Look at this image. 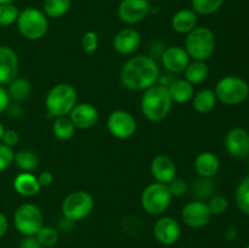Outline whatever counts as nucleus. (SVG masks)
I'll return each instance as SVG.
<instances>
[{"label": "nucleus", "instance_id": "20e7f679", "mask_svg": "<svg viewBox=\"0 0 249 248\" xmlns=\"http://www.w3.org/2000/svg\"><path fill=\"white\" fill-rule=\"evenodd\" d=\"M216 48V39L207 27H196L185 38V50L191 60L207 61L213 56Z\"/></svg>", "mask_w": 249, "mask_h": 248}, {"label": "nucleus", "instance_id": "7c9ffc66", "mask_svg": "<svg viewBox=\"0 0 249 248\" xmlns=\"http://www.w3.org/2000/svg\"><path fill=\"white\" fill-rule=\"evenodd\" d=\"M224 0H191L192 10L199 15L215 14L223 6Z\"/></svg>", "mask_w": 249, "mask_h": 248}, {"label": "nucleus", "instance_id": "c756f323", "mask_svg": "<svg viewBox=\"0 0 249 248\" xmlns=\"http://www.w3.org/2000/svg\"><path fill=\"white\" fill-rule=\"evenodd\" d=\"M235 198L240 211L246 215H249V175L238 184Z\"/></svg>", "mask_w": 249, "mask_h": 248}, {"label": "nucleus", "instance_id": "dca6fc26", "mask_svg": "<svg viewBox=\"0 0 249 248\" xmlns=\"http://www.w3.org/2000/svg\"><path fill=\"white\" fill-rule=\"evenodd\" d=\"M141 34L134 28H124L113 38V49L122 56L134 55L141 45Z\"/></svg>", "mask_w": 249, "mask_h": 248}, {"label": "nucleus", "instance_id": "9b49d317", "mask_svg": "<svg viewBox=\"0 0 249 248\" xmlns=\"http://www.w3.org/2000/svg\"><path fill=\"white\" fill-rule=\"evenodd\" d=\"M212 213L208 204L201 199L191 201L184 206L181 211L182 221L192 229H201L208 225L212 220Z\"/></svg>", "mask_w": 249, "mask_h": 248}, {"label": "nucleus", "instance_id": "4be33fe9", "mask_svg": "<svg viewBox=\"0 0 249 248\" xmlns=\"http://www.w3.org/2000/svg\"><path fill=\"white\" fill-rule=\"evenodd\" d=\"M170 95L173 104H186L191 101L195 95V88L186 79L173 80L169 85H165Z\"/></svg>", "mask_w": 249, "mask_h": 248}, {"label": "nucleus", "instance_id": "9d476101", "mask_svg": "<svg viewBox=\"0 0 249 248\" xmlns=\"http://www.w3.org/2000/svg\"><path fill=\"white\" fill-rule=\"evenodd\" d=\"M107 129L109 134L119 140H126L134 136L138 129L136 119L130 112L116 109L111 112L107 118Z\"/></svg>", "mask_w": 249, "mask_h": 248}, {"label": "nucleus", "instance_id": "cd10ccee", "mask_svg": "<svg viewBox=\"0 0 249 248\" xmlns=\"http://www.w3.org/2000/svg\"><path fill=\"white\" fill-rule=\"evenodd\" d=\"M15 164L21 169L22 172L32 173L38 168L39 157L36 153L32 150H21L15 153Z\"/></svg>", "mask_w": 249, "mask_h": 248}, {"label": "nucleus", "instance_id": "b1692460", "mask_svg": "<svg viewBox=\"0 0 249 248\" xmlns=\"http://www.w3.org/2000/svg\"><path fill=\"white\" fill-rule=\"evenodd\" d=\"M192 106L194 109L199 114H207L214 109L216 106V95L212 89H202L192 97Z\"/></svg>", "mask_w": 249, "mask_h": 248}, {"label": "nucleus", "instance_id": "a211bd4d", "mask_svg": "<svg viewBox=\"0 0 249 248\" xmlns=\"http://www.w3.org/2000/svg\"><path fill=\"white\" fill-rule=\"evenodd\" d=\"M225 148L232 157H247L249 155V131L243 128L231 129L225 136Z\"/></svg>", "mask_w": 249, "mask_h": 248}, {"label": "nucleus", "instance_id": "0eeeda50", "mask_svg": "<svg viewBox=\"0 0 249 248\" xmlns=\"http://www.w3.org/2000/svg\"><path fill=\"white\" fill-rule=\"evenodd\" d=\"M173 196L169 187L160 182H152L143 189L141 194V206L151 215H160L169 208Z\"/></svg>", "mask_w": 249, "mask_h": 248}, {"label": "nucleus", "instance_id": "473e14b6", "mask_svg": "<svg viewBox=\"0 0 249 248\" xmlns=\"http://www.w3.org/2000/svg\"><path fill=\"white\" fill-rule=\"evenodd\" d=\"M19 10L14 4L0 5V26L9 27L16 23L18 18Z\"/></svg>", "mask_w": 249, "mask_h": 248}, {"label": "nucleus", "instance_id": "4c0bfd02", "mask_svg": "<svg viewBox=\"0 0 249 248\" xmlns=\"http://www.w3.org/2000/svg\"><path fill=\"white\" fill-rule=\"evenodd\" d=\"M18 141H19V135L16 130H14V129H5L0 142H2L4 145L9 146V147L12 148L18 143Z\"/></svg>", "mask_w": 249, "mask_h": 248}, {"label": "nucleus", "instance_id": "aec40b11", "mask_svg": "<svg viewBox=\"0 0 249 248\" xmlns=\"http://www.w3.org/2000/svg\"><path fill=\"white\" fill-rule=\"evenodd\" d=\"M195 170L203 179H211L215 177L220 170V159L215 153L211 151H203L195 158Z\"/></svg>", "mask_w": 249, "mask_h": 248}, {"label": "nucleus", "instance_id": "6ab92c4d", "mask_svg": "<svg viewBox=\"0 0 249 248\" xmlns=\"http://www.w3.org/2000/svg\"><path fill=\"white\" fill-rule=\"evenodd\" d=\"M150 172L156 181L168 185L177 177V165L168 156L158 155L151 160Z\"/></svg>", "mask_w": 249, "mask_h": 248}, {"label": "nucleus", "instance_id": "f3484780", "mask_svg": "<svg viewBox=\"0 0 249 248\" xmlns=\"http://www.w3.org/2000/svg\"><path fill=\"white\" fill-rule=\"evenodd\" d=\"M190 62H191V58L182 46L173 45L163 51L162 65L168 72L174 73V74L182 73Z\"/></svg>", "mask_w": 249, "mask_h": 248}, {"label": "nucleus", "instance_id": "423d86ee", "mask_svg": "<svg viewBox=\"0 0 249 248\" xmlns=\"http://www.w3.org/2000/svg\"><path fill=\"white\" fill-rule=\"evenodd\" d=\"M16 23L21 35L28 40L44 38L49 29L48 16L36 7H27L19 11Z\"/></svg>", "mask_w": 249, "mask_h": 248}, {"label": "nucleus", "instance_id": "5701e85b", "mask_svg": "<svg viewBox=\"0 0 249 248\" xmlns=\"http://www.w3.org/2000/svg\"><path fill=\"white\" fill-rule=\"evenodd\" d=\"M172 27L177 33L187 34L197 27V14L192 9H181L172 17Z\"/></svg>", "mask_w": 249, "mask_h": 248}, {"label": "nucleus", "instance_id": "ea45409f", "mask_svg": "<svg viewBox=\"0 0 249 248\" xmlns=\"http://www.w3.org/2000/svg\"><path fill=\"white\" fill-rule=\"evenodd\" d=\"M36 179H38L40 187L43 189V187L50 186L53 182V179H55V177H53V174L51 172H41L40 174L36 177Z\"/></svg>", "mask_w": 249, "mask_h": 248}, {"label": "nucleus", "instance_id": "a878e982", "mask_svg": "<svg viewBox=\"0 0 249 248\" xmlns=\"http://www.w3.org/2000/svg\"><path fill=\"white\" fill-rule=\"evenodd\" d=\"M7 85H9L7 92H9L10 100L21 102L28 99L29 95H31L32 85L29 80H27L26 78L17 77Z\"/></svg>", "mask_w": 249, "mask_h": 248}, {"label": "nucleus", "instance_id": "c03bdc74", "mask_svg": "<svg viewBox=\"0 0 249 248\" xmlns=\"http://www.w3.org/2000/svg\"><path fill=\"white\" fill-rule=\"evenodd\" d=\"M4 131H5L4 125H2L1 122H0V141H1V138H2V134H4Z\"/></svg>", "mask_w": 249, "mask_h": 248}, {"label": "nucleus", "instance_id": "2f4dec72", "mask_svg": "<svg viewBox=\"0 0 249 248\" xmlns=\"http://www.w3.org/2000/svg\"><path fill=\"white\" fill-rule=\"evenodd\" d=\"M36 237V240L39 241V243L41 245V247L45 248L53 247V246H56V243L58 242V232L56 231L55 228L49 225H44L43 228L38 231Z\"/></svg>", "mask_w": 249, "mask_h": 248}, {"label": "nucleus", "instance_id": "79ce46f5", "mask_svg": "<svg viewBox=\"0 0 249 248\" xmlns=\"http://www.w3.org/2000/svg\"><path fill=\"white\" fill-rule=\"evenodd\" d=\"M7 229H9V220H7L6 215L0 212V238L7 232Z\"/></svg>", "mask_w": 249, "mask_h": 248}, {"label": "nucleus", "instance_id": "37998d69", "mask_svg": "<svg viewBox=\"0 0 249 248\" xmlns=\"http://www.w3.org/2000/svg\"><path fill=\"white\" fill-rule=\"evenodd\" d=\"M225 236H226V238H228V240H230V241L233 240V238L237 236V229H236L235 226H230V228L226 230Z\"/></svg>", "mask_w": 249, "mask_h": 248}, {"label": "nucleus", "instance_id": "bb28decb", "mask_svg": "<svg viewBox=\"0 0 249 248\" xmlns=\"http://www.w3.org/2000/svg\"><path fill=\"white\" fill-rule=\"evenodd\" d=\"M75 126L70 117H57L53 123V134L56 139L61 141H67L72 139L75 134Z\"/></svg>", "mask_w": 249, "mask_h": 248}, {"label": "nucleus", "instance_id": "6e6552de", "mask_svg": "<svg viewBox=\"0 0 249 248\" xmlns=\"http://www.w3.org/2000/svg\"><path fill=\"white\" fill-rule=\"evenodd\" d=\"M95 207L94 197L84 190H78L68 194L63 198L61 211L68 220L79 221L90 215Z\"/></svg>", "mask_w": 249, "mask_h": 248}, {"label": "nucleus", "instance_id": "e433bc0d", "mask_svg": "<svg viewBox=\"0 0 249 248\" xmlns=\"http://www.w3.org/2000/svg\"><path fill=\"white\" fill-rule=\"evenodd\" d=\"M168 187H169V191L173 197L184 196L187 192V190H189L187 182L185 181L184 179H179V177H175L172 182H169V184H168Z\"/></svg>", "mask_w": 249, "mask_h": 248}, {"label": "nucleus", "instance_id": "7ed1b4c3", "mask_svg": "<svg viewBox=\"0 0 249 248\" xmlns=\"http://www.w3.org/2000/svg\"><path fill=\"white\" fill-rule=\"evenodd\" d=\"M77 104V90L68 83L53 85L45 97V108L49 116L53 118L68 116Z\"/></svg>", "mask_w": 249, "mask_h": 248}, {"label": "nucleus", "instance_id": "393cba45", "mask_svg": "<svg viewBox=\"0 0 249 248\" xmlns=\"http://www.w3.org/2000/svg\"><path fill=\"white\" fill-rule=\"evenodd\" d=\"M185 79L192 85H198L206 82L209 74V67L206 61L192 60L184 71Z\"/></svg>", "mask_w": 249, "mask_h": 248}, {"label": "nucleus", "instance_id": "58836bf2", "mask_svg": "<svg viewBox=\"0 0 249 248\" xmlns=\"http://www.w3.org/2000/svg\"><path fill=\"white\" fill-rule=\"evenodd\" d=\"M18 248H43L36 236H24L23 240L19 242Z\"/></svg>", "mask_w": 249, "mask_h": 248}, {"label": "nucleus", "instance_id": "a19ab883", "mask_svg": "<svg viewBox=\"0 0 249 248\" xmlns=\"http://www.w3.org/2000/svg\"><path fill=\"white\" fill-rule=\"evenodd\" d=\"M10 105V96L7 90L2 85H0V114L7 109Z\"/></svg>", "mask_w": 249, "mask_h": 248}, {"label": "nucleus", "instance_id": "c85d7f7f", "mask_svg": "<svg viewBox=\"0 0 249 248\" xmlns=\"http://www.w3.org/2000/svg\"><path fill=\"white\" fill-rule=\"evenodd\" d=\"M72 0H44L43 12L50 18H60L70 10Z\"/></svg>", "mask_w": 249, "mask_h": 248}, {"label": "nucleus", "instance_id": "39448f33", "mask_svg": "<svg viewBox=\"0 0 249 248\" xmlns=\"http://www.w3.org/2000/svg\"><path fill=\"white\" fill-rule=\"evenodd\" d=\"M218 101L228 106H236L245 102L249 96V84L238 75H225L214 88Z\"/></svg>", "mask_w": 249, "mask_h": 248}, {"label": "nucleus", "instance_id": "4468645a", "mask_svg": "<svg viewBox=\"0 0 249 248\" xmlns=\"http://www.w3.org/2000/svg\"><path fill=\"white\" fill-rule=\"evenodd\" d=\"M19 61L16 51L10 46H0V85H7L18 77Z\"/></svg>", "mask_w": 249, "mask_h": 248}, {"label": "nucleus", "instance_id": "f257e3e1", "mask_svg": "<svg viewBox=\"0 0 249 248\" xmlns=\"http://www.w3.org/2000/svg\"><path fill=\"white\" fill-rule=\"evenodd\" d=\"M160 66L153 58L139 55L129 58L122 67L119 79L124 88L133 91H145L157 84Z\"/></svg>", "mask_w": 249, "mask_h": 248}, {"label": "nucleus", "instance_id": "1a4fd4ad", "mask_svg": "<svg viewBox=\"0 0 249 248\" xmlns=\"http://www.w3.org/2000/svg\"><path fill=\"white\" fill-rule=\"evenodd\" d=\"M15 229L23 236H36L44 226L43 212L33 203H23L14 213Z\"/></svg>", "mask_w": 249, "mask_h": 248}, {"label": "nucleus", "instance_id": "f8f14e48", "mask_svg": "<svg viewBox=\"0 0 249 248\" xmlns=\"http://www.w3.org/2000/svg\"><path fill=\"white\" fill-rule=\"evenodd\" d=\"M148 0H122L118 6V17L123 23L133 26L140 23L150 14Z\"/></svg>", "mask_w": 249, "mask_h": 248}, {"label": "nucleus", "instance_id": "412c9836", "mask_svg": "<svg viewBox=\"0 0 249 248\" xmlns=\"http://www.w3.org/2000/svg\"><path fill=\"white\" fill-rule=\"evenodd\" d=\"M14 189L23 197H33L40 192L41 187L34 174L27 172L19 173L14 179Z\"/></svg>", "mask_w": 249, "mask_h": 248}, {"label": "nucleus", "instance_id": "a18cd8bd", "mask_svg": "<svg viewBox=\"0 0 249 248\" xmlns=\"http://www.w3.org/2000/svg\"><path fill=\"white\" fill-rule=\"evenodd\" d=\"M14 0H0V5H4V4H12Z\"/></svg>", "mask_w": 249, "mask_h": 248}, {"label": "nucleus", "instance_id": "f704fd0d", "mask_svg": "<svg viewBox=\"0 0 249 248\" xmlns=\"http://www.w3.org/2000/svg\"><path fill=\"white\" fill-rule=\"evenodd\" d=\"M208 208L211 211L212 215H220V214L225 213L226 209L229 208V201L225 196L223 195H215L209 199Z\"/></svg>", "mask_w": 249, "mask_h": 248}, {"label": "nucleus", "instance_id": "ddd939ff", "mask_svg": "<svg viewBox=\"0 0 249 248\" xmlns=\"http://www.w3.org/2000/svg\"><path fill=\"white\" fill-rule=\"evenodd\" d=\"M153 235L156 240L164 246H173L179 241L181 236L180 224L170 216H162L153 226Z\"/></svg>", "mask_w": 249, "mask_h": 248}, {"label": "nucleus", "instance_id": "72a5a7b5", "mask_svg": "<svg viewBox=\"0 0 249 248\" xmlns=\"http://www.w3.org/2000/svg\"><path fill=\"white\" fill-rule=\"evenodd\" d=\"M80 44H82L83 51L88 55H91L99 48V35L92 31L85 32L82 36Z\"/></svg>", "mask_w": 249, "mask_h": 248}, {"label": "nucleus", "instance_id": "49530a36", "mask_svg": "<svg viewBox=\"0 0 249 248\" xmlns=\"http://www.w3.org/2000/svg\"><path fill=\"white\" fill-rule=\"evenodd\" d=\"M246 248H249V245H248V246H247V247H246Z\"/></svg>", "mask_w": 249, "mask_h": 248}, {"label": "nucleus", "instance_id": "2eb2a0df", "mask_svg": "<svg viewBox=\"0 0 249 248\" xmlns=\"http://www.w3.org/2000/svg\"><path fill=\"white\" fill-rule=\"evenodd\" d=\"M70 119L77 129H87L92 128L97 124L100 118L99 111L94 105L89 102H79L73 107L71 113L68 114Z\"/></svg>", "mask_w": 249, "mask_h": 248}, {"label": "nucleus", "instance_id": "f03ea898", "mask_svg": "<svg viewBox=\"0 0 249 248\" xmlns=\"http://www.w3.org/2000/svg\"><path fill=\"white\" fill-rule=\"evenodd\" d=\"M173 101L165 85L155 84L143 91L141 97V112L147 121L157 123L169 116Z\"/></svg>", "mask_w": 249, "mask_h": 248}, {"label": "nucleus", "instance_id": "c9c22d12", "mask_svg": "<svg viewBox=\"0 0 249 248\" xmlns=\"http://www.w3.org/2000/svg\"><path fill=\"white\" fill-rule=\"evenodd\" d=\"M15 152L11 147L0 142V172L6 170L14 163Z\"/></svg>", "mask_w": 249, "mask_h": 248}]
</instances>
